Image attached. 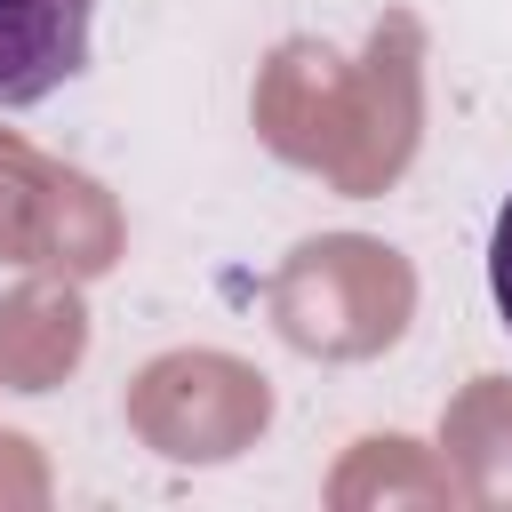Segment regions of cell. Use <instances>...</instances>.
<instances>
[{
	"label": "cell",
	"mask_w": 512,
	"mask_h": 512,
	"mask_svg": "<svg viewBox=\"0 0 512 512\" xmlns=\"http://www.w3.org/2000/svg\"><path fill=\"white\" fill-rule=\"evenodd\" d=\"M488 296H496V312H504V328H512V192H504L496 232H488Z\"/></svg>",
	"instance_id": "obj_2"
},
{
	"label": "cell",
	"mask_w": 512,
	"mask_h": 512,
	"mask_svg": "<svg viewBox=\"0 0 512 512\" xmlns=\"http://www.w3.org/2000/svg\"><path fill=\"white\" fill-rule=\"evenodd\" d=\"M96 0H0V112H24L80 80Z\"/></svg>",
	"instance_id": "obj_1"
}]
</instances>
